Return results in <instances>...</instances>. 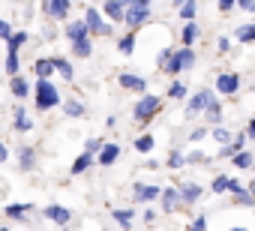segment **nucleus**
Here are the masks:
<instances>
[{"mask_svg": "<svg viewBox=\"0 0 255 231\" xmlns=\"http://www.w3.org/2000/svg\"><path fill=\"white\" fill-rule=\"evenodd\" d=\"M117 159H120V144H102V150L96 153V162H99L102 168L114 165Z\"/></svg>", "mask_w": 255, "mask_h": 231, "instance_id": "16", "label": "nucleus"}, {"mask_svg": "<svg viewBox=\"0 0 255 231\" xmlns=\"http://www.w3.org/2000/svg\"><path fill=\"white\" fill-rule=\"evenodd\" d=\"M252 171H255V162H252Z\"/></svg>", "mask_w": 255, "mask_h": 231, "instance_id": "60", "label": "nucleus"}, {"mask_svg": "<svg viewBox=\"0 0 255 231\" xmlns=\"http://www.w3.org/2000/svg\"><path fill=\"white\" fill-rule=\"evenodd\" d=\"M93 162H96V156H93V153H87V150H81V153L75 156V162H72V168H69V171L78 177V174H84V171H87Z\"/></svg>", "mask_w": 255, "mask_h": 231, "instance_id": "24", "label": "nucleus"}, {"mask_svg": "<svg viewBox=\"0 0 255 231\" xmlns=\"http://www.w3.org/2000/svg\"><path fill=\"white\" fill-rule=\"evenodd\" d=\"M12 126H15L18 132H30V129H33V117L27 114L24 105H15V111H12Z\"/></svg>", "mask_w": 255, "mask_h": 231, "instance_id": "14", "label": "nucleus"}, {"mask_svg": "<svg viewBox=\"0 0 255 231\" xmlns=\"http://www.w3.org/2000/svg\"><path fill=\"white\" fill-rule=\"evenodd\" d=\"M246 138H249L246 132H237L231 144H222V147H219V153H216V159H234V156H237V153H240V150L246 147Z\"/></svg>", "mask_w": 255, "mask_h": 231, "instance_id": "10", "label": "nucleus"}, {"mask_svg": "<svg viewBox=\"0 0 255 231\" xmlns=\"http://www.w3.org/2000/svg\"><path fill=\"white\" fill-rule=\"evenodd\" d=\"M150 21H153V9H126V18H123V24L129 30H141Z\"/></svg>", "mask_w": 255, "mask_h": 231, "instance_id": "7", "label": "nucleus"}, {"mask_svg": "<svg viewBox=\"0 0 255 231\" xmlns=\"http://www.w3.org/2000/svg\"><path fill=\"white\" fill-rule=\"evenodd\" d=\"M132 147H135V150H138V153H150V150H153V147H156V138H153V135H147V132H144V135H138V138H135V144H132Z\"/></svg>", "mask_w": 255, "mask_h": 231, "instance_id": "35", "label": "nucleus"}, {"mask_svg": "<svg viewBox=\"0 0 255 231\" xmlns=\"http://www.w3.org/2000/svg\"><path fill=\"white\" fill-rule=\"evenodd\" d=\"M57 69H54V57H36L33 60V75L36 78H51Z\"/></svg>", "mask_w": 255, "mask_h": 231, "instance_id": "20", "label": "nucleus"}, {"mask_svg": "<svg viewBox=\"0 0 255 231\" xmlns=\"http://www.w3.org/2000/svg\"><path fill=\"white\" fill-rule=\"evenodd\" d=\"M3 210H6V216H9V219H15V222H24V219H27V213L33 210V204H6Z\"/></svg>", "mask_w": 255, "mask_h": 231, "instance_id": "26", "label": "nucleus"}, {"mask_svg": "<svg viewBox=\"0 0 255 231\" xmlns=\"http://www.w3.org/2000/svg\"><path fill=\"white\" fill-rule=\"evenodd\" d=\"M159 111H162V99L156 93H141V99L132 105V120L135 123H150Z\"/></svg>", "mask_w": 255, "mask_h": 231, "instance_id": "1", "label": "nucleus"}, {"mask_svg": "<svg viewBox=\"0 0 255 231\" xmlns=\"http://www.w3.org/2000/svg\"><path fill=\"white\" fill-rule=\"evenodd\" d=\"M237 9H243V12H252V15H255V0H237Z\"/></svg>", "mask_w": 255, "mask_h": 231, "instance_id": "50", "label": "nucleus"}, {"mask_svg": "<svg viewBox=\"0 0 255 231\" xmlns=\"http://www.w3.org/2000/svg\"><path fill=\"white\" fill-rule=\"evenodd\" d=\"M117 84L123 90H135V93H147V78L135 75V72H120L117 75Z\"/></svg>", "mask_w": 255, "mask_h": 231, "instance_id": "9", "label": "nucleus"}, {"mask_svg": "<svg viewBox=\"0 0 255 231\" xmlns=\"http://www.w3.org/2000/svg\"><path fill=\"white\" fill-rule=\"evenodd\" d=\"M72 45V54L75 57H81V60H87L90 54H93V39L87 36V39H78V42H69Z\"/></svg>", "mask_w": 255, "mask_h": 231, "instance_id": "28", "label": "nucleus"}, {"mask_svg": "<svg viewBox=\"0 0 255 231\" xmlns=\"http://www.w3.org/2000/svg\"><path fill=\"white\" fill-rule=\"evenodd\" d=\"M132 195H135V201H156V198H162V189L150 186V183H132Z\"/></svg>", "mask_w": 255, "mask_h": 231, "instance_id": "13", "label": "nucleus"}, {"mask_svg": "<svg viewBox=\"0 0 255 231\" xmlns=\"http://www.w3.org/2000/svg\"><path fill=\"white\" fill-rule=\"evenodd\" d=\"M198 39H201V27L195 21H183V27H180V45H195Z\"/></svg>", "mask_w": 255, "mask_h": 231, "instance_id": "17", "label": "nucleus"}, {"mask_svg": "<svg viewBox=\"0 0 255 231\" xmlns=\"http://www.w3.org/2000/svg\"><path fill=\"white\" fill-rule=\"evenodd\" d=\"M54 69H57V75H60L63 81H72V78H75V72H72V63H69L66 57H54Z\"/></svg>", "mask_w": 255, "mask_h": 231, "instance_id": "29", "label": "nucleus"}, {"mask_svg": "<svg viewBox=\"0 0 255 231\" xmlns=\"http://www.w3.org/2000/svg\"><path fill=\"white\" fill-rule=\"evenodd\" d=\"M63 36H66L69 42H78V39H87V36H93V33H90L87 21H84V18H78V21H69V24H66Z\"/></svg>", "mask_w": 255, "mask_h": 231, "instance_id": "12", "label": "nucleus"}, {"mask_svg": "<svg viewBox=\"0 0 255 231\" xmlns=\"http://www.w3.org/2000/svg\"><path fill=\"white\" fill-rule=\"evenodd\" d=\"M0 231H9V228H0Z\"/></svg>", "mask_w": 255, "mask_h": 231, "instance_id": "59", "label": "nucleus"}, {"mask_svg": "<svg viewBox=\"0 0 255 231\" xmlns=\"http://www.w3.org/2000/svg\"><path fill=\"white\" fill-rule=\"evenodd\" d=\"M42 9H45V15H48V18H57V21H60V18H66V15H69L72 0H45V6H42Z\"/></svg>", "mask_w": 255, "mask_h": 231, "instance_id": "11", "label": "nucleus"}, {"mask_svg": "<svg viewBox=\"0 0 255 231\" xmlns=\"http://www.w3.org/2000/svg\"><path fill=\"white\" fill-rule=\"evenodd\" d=\"M171 54H174V48H162V51L156 54V69H159V72H165V66H168V60H171Z\"/></svg>", "mask_w": 255, "mask_h": 231, "instance_id": "41", "label": "nucleus"}, {"mask_svg": "<svg viewBox=\"0 0 255 231\" xmlns=\"http://www.w3.org/2000/svg\"><path fill=\"white\" fill-rule=\"evenodd\" d=\"M33 96H36V111H51L54 105L63 102V99H60V90L51 84V78H36Z\"/></svg>", "mask_w": 255, "mask_h": 231, "instance_id": "2", "label": "nucleus"}, {"mask_svg": "<svg viewBox=\"0 0 255 231\" xmlns=\"http://www.w3.org/2000/svg\"><path fill=\"white\" fill-rule=\"evenodd\" d=\"M237 90H240V75H237V72H222V75H216V93L234 96Z\"/></svg>", "mask_w": 255, "mask_h": 231, "instance_id": "8", "label": "nucleus"}, {"mask_svg": "<svg viewBox=\"0 0 255 231\" xmlns=\"http://www.w3.org/2000/svg\"><path fill=\"white\" fill-rule=\"evenodd\" d=\"M207 135H210V129L201 126V129H192V132H189V141H201V138H207Z\"/></svg>", "mask_w": 255, "mask_h": 231, "instance_id": "47", "label": "nucleus"}, {"mask_svg": "<svg viewBox=\"0 0 255 231\" xmlns=\"http://www.w3.org/2000/svg\"><path fill=\"white\" fill-rule=\"evenodd\" d=\"M114 222H120V228H129L132 219H135V210H111Z\"/></svg>", "mask_w": 255, "mask_h": 231, "instance_id": "37", "label": "nucleus"}, {"mask_svg": "<svg viewBox=\"0 0 255 231\" xmlns=\"http://www.w3.org/2000/svg\"><path fill=\"white\" fill-rule=\"evenodd\" d=\"M15 30H12V24L9 21H3V18H0V39H9Z\"/></svg>", "mask_w": 255, "mask_h": 231, "instance_id": "46", "label": "nucleus"}, {"mask_svg": "<svg viewBox=\"0 0 255 231\" xmlns=\"http://www.w3.org/2000/svg\"><path fill=\"white\" fill-rule=\"evenodd\" d=\"M252 162H255V156H252V150H246V147H243V150H240V153L231 159V165H234V168H240V171L252 168Z\"/></svg>", "mask_w": 255, "mask_h": 231, "instance_id": "30", "label": "nucleus"}, {"mask_svg": "<svg viewBox=\"0 0 255 231\" xmlns=\"http://www.w3.org/2000/svg\"><path fill=\"white\" fill-rule=\"evenodd\" d=\"M162 210L165 213H174L177 207H180V192H177V186H168V189H162Z\"/></svg>", "mask_w": 255, "mask_h": 231, "instance_id": "21", "label": "nucleus"}, {"mask_svg": "<svg viewBox=\"0 0 255 231\" xmlns=\"http://www.w3.org/2000/svg\"><path fill=\"white\" fill-rule=\"evenodd\" d=\"M195 51H192V45H180V48H174V54H171V60H168V66H165V72L168 75H180V72H189L192 66H195Z\"/></svg>", "mask_w": 255, "mask_h": 231, "instance_id": "3", "label": "nucleus"}, {"mask_svg": "<svg viewBox=\"0 0 255 231\" xmlns=\"http://www.w3.org/2000/svg\"><path fill=\"white\" fill-rule=\"evenodd\" d=\"M177 192H180V201H183V204H195V201L204 195V189H201L198 183H189V180H186V183H177Z\"/></svg>", "mask_w": 255, "mask_h": 231, "instance_id": "15", "label": "nucleus"}, {"mask_svg": "<svg viewBox=\"0 0 255 231\" xmlns=\"http://www.w3.org/2000/svg\"><path fill=\"white\" fill-rule=\"evenodd\" d=\"M204 120H207V123H213V126H219V120H222V102H219V99L204 111Z\"/></svg>", "mask_w": 255, "mask_h": 231, "instance_id": "32", "label": "nucleus"}, {"mask_svg": "<svg viewBox=\"0 0 255 231\" xmlns=\"http://www.w3.org/2000/svg\"><path fill=\"white\" fill-rule=\"evenodd\" d=\"M42 213H45V219H51V222H57V225H66V222L72 219V213H69L66 207H60V204H48Z\"/></svg>", "mask_w": 255, "mask_h": 231, "instance_id": "22", "label": "nucleus"}, {"mask_svg": "<svg viewBox=\"0 0 255 231\" xmlns=\"http://www.w3.org/2000/svg\"><path fill=\"white\" fill-rule=\"evenodd\" d=\"M84 21H87V27H90L93 36H111V33H114L111 21H108V18L102 15V9H96V6H84Z\"/></svg>", "mask_w": 255, "mask_h": 231, "instance_id": "4", "label": "nucleus"}, {"mask_svg": "<svg viewBox=\"0 0 255 231\" xmlns=\"http://www.w3.org/2000/svg\"><path fill=\"white\" fill-rule=\"evenodd\" d=\"M102 144H105V141H102V138H87V141H84V150H87V153H93V156H96V153H99V150H102Z\"/></svg>", "mask_w": 255, "mask_h": 231, "instance_id": "44", "label": "nucleus"}, {"mask_svg": "<svg viewBox=\"0 0 255 231\" xmlns=\"http://www.w3.org/2000/svg\"><path fill=\"white\" fill-rule=\"evenodd\" d=\"M30 42V33L27 30H15L9 39H6V51H21V45Z\"/></svg>", "mask_w": 255, "mask_h": 231, "instance_id": "27", "label": "nucleus"}, {"mask_svg": "<svg viewBox=\"0 0 255 231\" xmlns=\"http://www.w3.org/2000/svg\"><path fill=\"white\" fill-rule=\"evenodd\" d=\"M189 231H207V216H195L192 225H189Z\"/></svg>", "mask_w": 255, "mask_h": 231, "instance_id": "45", "label": "nucleus"}, {"mask_svg": "<svg viewBox=\"0 0 255 231\" xmlns=\"http://www.w3.org/2000/svg\"><path fill=\"white\" fill-rule=\"evenodd\" d=\"M168 96H171V99H177V102H186V99H189V90H186V84H183V81H171Z\"/></svg>", "mask_w": 255, "mask_h": 231, "instance_id": "34", "label": "nucleus"}, {"mask_svg": "<svg viewBox=\"0 0 255 231\" xmlns=\"http://www.w3.org/2000/svg\"><path fill=\"white\" fill-rule=\"evenodd\" d=\"M246 135H249V138H252V141H255V117H252V120H249V123H246Z\"/></svg>", "mask_w": 255, "mask_h": 231, "instance_id": "53", "label": "nucleus"}, {"mask_svg": "<svg viewBox=\"0 0 255 231\" xmlns=\"http://www.w3.org/2000/svg\"><path fill=\"white\" fill-rule=\"evenodd\" d=\"M102 15L111 24H123V18H126V0H102Z\"/></svg>", "mask_w": 255, "mask_h": 231, "instance_id": "6", "label": "nucleus"}, {"mask_svg": "<svg viewBox=\"0 0 255 231\" xmlns=\"http://www.w3.org/2000/svg\"><path fill=\"white\" fill-rule=\"evenodd\" d=\"M231 231H246V228H231Z\"/></svg>", "mask_w": 255, "mask_h": 231, "instance_id": "57", "label": "nucleus"}, {"mask_svg": "<svg viewBox=\"0 0 255 231\" xmlns=\"http://www.w3.org/2000/svg\"><path fill=\"white\" fill-rule=\"evenodd\" d=\"M171 3H174V6H177V9H180V6H183V3H186V0H171Z\"/></svg>", "mask_w": 255, "mask_h": 231, "instance_id": "56", "label": "nucleus"}, {"mask_svg": "<svg viewBox=\"0 0 255 231\" xmlns=\"http://www.w3.org/2000/svg\"><path fill=\"white\" fill-rule=\"evenodd\" d=\"M126 9H153V0H126Z\"/></svg>", "mask_w": 255, "mask_h": 231, "instance_id": "43", "label": "nucleus"}, {"mask_svg": "<svg viewBox=\"0 0 255 231\" xmlns=\"http://www.w3.org/2000/svg\"><path fill=\"white\" fill-rule=\"evenodd\" d=\"M210 135H213V138L219 141V147H222V144H231V141H234V132H231L228 126H216V129H213Z\"/></svg>", "mask_w": 255, "mask_h": 231, "instance_id": "38", "label": "nucleus"}, {"mask_svg": "<svg viewBox=\"0 0 255 231\" xmlns=\"http://www.w3.org/2000/svg\"><path fill=\"white\" fill-rule=\"evenodd\" d=\"M60 108H63L66 117H72V120H78V117H84V114H87V105H84V102H78V99H63V102H60Z\"/></svg>", "mask_w": 255, "mask_h": 231, "instance_id": "19", "label": "nucleus"}, {"mask_svg": "<svg viewBox=\"0 0 255 231\" xmlns=\"http://www.w3.org/2000/svg\"><path fill=\"white\" fill-rule=\"evenodd\" d=\"M237 9V0H219V12H231Z\"/></svg>", "mask_w": 255, "mask_h": 231, "instance_id": "51", "label": "nucleus"}, {"mask_svg": "<svg viewBox=\"0 0 255 231\" xmlns=\"http://www.w3.org/2000/svg\"><path fill=\"white\" fill-rule=\"evenodd\" d=\"M228 174H216L213 177V183H210V192H216V195H222V192H228Z\"/></svg>", "mask_w": 255, "mask_h": 231, "instance_id": "39", "label": "nucleus"}, {"mask_svg": "<svg viewBox=\"0 0 255 231\" xmlns=\"http://www.w3.org/2000/svg\"><path fill=\"white\" fill-rule=\"evenodd\" d=\"M9 159V150H6V144H0V165H3Z\"/></svg>", "mask_w": 255, "mask_h": 231, "instance_id": "54", "label": "nucleus"}, {"mask_svg": "<svg viewBox=\"0 0 255 231\" xmlns=\"http://www.w3.org/2000/svg\"><path fill=\"white\" fill-rule=\"evenodd\" d=\"M246 189H249V192L255 195V180H249V186H246Z\"/></svg>", "mask_w": 255, "mask_h": 231, "instance_id": "55", "label": "nucleus"}, {"mask_svg": "<svg viewBox=\"0 0 255 231\" xmlns=\"http://www.w3.org/2000/svg\"><path fill=\"white\" fill-rule=\"evenodd\" d=\"M18 168L21 171L36 168V147H18Z\"/></svg>", "mask_w": 255, "mask_h": 231, "instance_id": "23", "label": "nucleus"}, {"mask_svg": "<svg viewBox=\"0 0 255 231\" xmlns=\"http://www.w3.org/2000/svg\"><path fill=\"white\" fill-rule=\"evenodd\" d=\"M117 51H120L123 57H132V51H135V30H126V33L117 39Z\"/></svg>", "mask_w": 255, "mask_h": 231, "instance_id": "25", "label": "nucleus"}, {"mask_svg": "<svg viewBox=\"0 0 255 231\" xmlns=\"http://www.w3.org/2000/svg\"><path fill=\"white\" fill-rule=\"evenodd\" d=\"M183 165H186V156L180 150H171L168 153V168H183Z\"/></svg>", "mask_w": 255, "mask_h": 231, "instance_id": "42", "label": "nucleus"}, {"mask_svg": "<svg viewBox=\"0 0 255 231\" xmlns=\"http://www.w3.org/2000/svg\"><path fill=\"white\" fill-rule=\"evenodd\" d=\"M177 12H180L183 21H195V15H198V0H186V3H183Z\"/></svg>", "mask_w": 255, "mask_h": 231, "instance_id": "36", "label": "nucleus"}, {"mask_svg": "<svg viewBox=\"0 0 255 231\" xmlns=\"http://www.w3.org/2000/svg\"><path fill=\"white\" fill-rule=\"evenodd\" d=\"M234 39H237V42H255V21L240 24V27L234 30Z\"/></svg>", "mask_w": 255, "mask_h": 231, "instance_id": "31", "label": "nucleus"}, {"mask_svg": "<svg viewBox=\"0 0 255 231\" xmlns=\"http://www.w3.org/2000/svg\"><path fill=\"white\" fill-rule=\"evenodd\" d=\"M3 69H6V75H9V78H12V75H18V69H21L18 51H6V63H3Z\"/></svg>", "mask_w": 255, "mask_h": 231, "instance_id": "33", "label": "nucleus"}, {"mask_svg": "<svg viewBox=\"0 0 255 231\" xmlns=\"http://www.w3.org/2000/svg\"><path fill=\"white\" fill-rule=\"evenodd\" d=\"M186 162H192V165H204V162H207V156L195 150V153H189V156H186Z\"/></svg>", "mask_w": 255, "mask_h": 231, "instance_id": "49", "label": "nucleus"}, {"mask_svg": "<svg viewBox=\"0 0 255 231\" xmlns=\"http://www.w3.org/2000/svg\"><path fill=\"white\" fill-rule=\"evenodd\" d=\"M90 3H102V0H90Z\"/></svg>", "mask_w": 255, "mask_h": 231, "instance_id": "58", "label": "nucleus"}, {"mask_svg": "<svg viewBox=\"0 0 255 231\" xmlns=\"http://www.w3.org/2000/svg\"><path fill=\"white\" fill-rule=\"evenodd\" d=\"M9 90H12V96H15V99H27V96H30V81L18 72V75H12V78H9Z\"/></svg>", "mask_w": 255, "mask_h": 231, "instance_id": "18", "label": "nucleus"}, {"mask_svg": "<svg viewBox=\"0 0 255 231\" xmlns=\"http://www.w3.org/2000/svg\"><path fill=\"white\" fill-rule=\"evenodd\" d=\"M228 192H234V195H237V192H243L240 180H234V177H231V180H228Z\"/></svg>", "mask_w": 255, "mask_h": 231, "instance_id": "52", "label": "nucleus"}, {"mask_svg": "<svg viewBox=\"0 0 255 231\" xmlns=\"http://www.w3.org/2000/svg\"><path fill=\"white\" fill-rule=\"evenodd\" d=\"M234 204H240V207H255V195L249 192V189H243V192H237L234 198H231Z\"/></svg>", "mask_w": 255, "mask_h": 231, "instance_id": "40", "label": "nucleus"}, {"mask_svg": "<svg viewBox=\"0 0 255 231\" xmlns=\"http://www.w3.org/2000/svg\"><path fill=\"white\" fill-rule=\"evenodd\" d=\"M216 48H219V54L231 51V39H228V36H219V39H216Z\"/></svg>", "mask_w": 255, "mask_h": 231, "instance_id": "48", "label": "nucleus"}, {"mask_svg": "<svg viewBox=\"0 0 255 231\" xmlns=\"http://www.w3.org/2000/svg\"><path fill=\"white\" fill-rule=\"evenodd\" d=\"M213 102H216V93H213L210 87H201V90H195V93L189 96V102H186V117L204 114V111H207Z\"/></svg>", "mask_w": 255, "mask_h": 231, "instance_id": "5", "label": "nucleus"}]
</instances>
